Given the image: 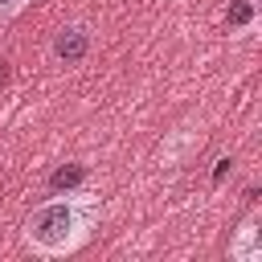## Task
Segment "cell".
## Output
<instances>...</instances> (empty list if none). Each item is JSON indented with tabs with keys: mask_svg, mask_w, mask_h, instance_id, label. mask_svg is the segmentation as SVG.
<instances>
[{
	"mask_svg": "<svg viewBox=\"0 0 262 262\" xmlns=\"http://www.w3.org/2000/svg\"><path fill=\"white\" fill-rule=\"evenodd\" d=\"M82 176H86V168H78V164H74V168H57V172H53V180H49V188H53V192H61V188H74Z\"/></svg>",
	"mask_w": 262,
	"mask_h": 262,
	"instance_id": "cell-5",
	"label": "cell"
},
{
	"mask_svg": "<svg viewBox=\"0 0 262 262\" xmlns=\"http://www.w3.org/2000/svg\"><path fill=\"white\" fill-rule=\"evenodd\" d=\"M258 225H262L258 213H250V217L237 225V233H233V242H229V258H233V262H262V237H258Z\"/></svg>",
	"mask_w": 262,
	"mask_h": 262,
	"instance_id": "cell-3",
	"label": "cell"
},
{
	"mask_svg": "<svg viewBox=\"0 0 262 262\" xmlns=\"http://www.w3.org/2000/svg\"><path fill=\"white\" fill-rule=\"evenodd\" d=\"M94 225H98V201L94 196H86V192H66L61 196L57 192L25 217L20 237L41 258H66V254H74L90 242Z\"/></svg>",
	"mask_w": 262,
	"mask_h": 262,
	"instance_id": "cell-1",
	"label": "cell"
},
{
	"mask_svg": "<svg viewBox=\"0 0 262 262\" xmlns=\"http://www.w3.org/2000/svg\"><path fill=\"white\" fill-rule=\"evenodd\" d=\"M86 53H90V29H86V25H66V29L53 37V57H57V61L78 66Z\"/></svg>",
	"mask_w": 262,
	"mask_h": 262,
	"instance_id": "cell-2",
	"label": "cell"
},
{
	"mask_svg": "<svg viewBox=\"0 0 262 262\" xmlns=\"http://www.w3.org/2000/svg\"><path fill=\"white\" fill-rule=\"evenodd\" d=\"M29 4H33V0H0V20H12V16H20Z\"/></svg>",
	"mask_w": 262,
	"mask_h": 262,
	"instance_id": "cell-6",
	"label": "cell"
},
{
	"mask_svg": "<svg viewBox=\"0 0 262 262\" xmlns=\"http://www.w3.org/2000/svg\"><path fill=\"white\" fill-rule=\"evenodd\" d=\"M254 12H258V0H242L229 12V29H254Z\"/></svg>",
	"mask_w": 262,
	"mask_h": 262,
	"instance_id": "cell-4",
	"label": "cell"
}]
</instances>
